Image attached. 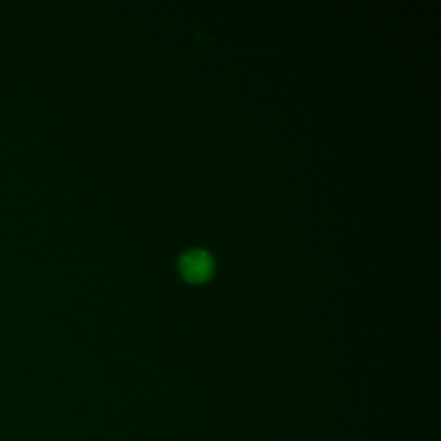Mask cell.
I'll return each mask as SVG.
<instances>
[{"label": "cell", "mask_w": 441, "mask_h": 441, "mask_svg": "<svg viewBox=\"0 0 441 441\" xmlns=\"http://www.w3.org/2000/svg\"><path fill=\"white\" fill-rule=\"evenodd\" d=\"M180 271L187 281L202 283L212 276L214 261L204 250H192V252L185 254L183 259H181Z\"/></svg>", "instance_id": "6da1fadb"}]
</instances>
